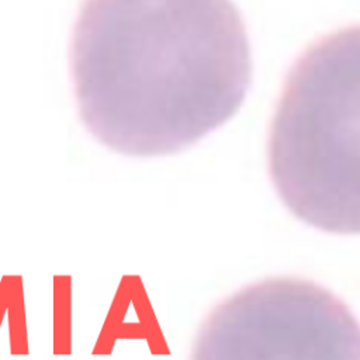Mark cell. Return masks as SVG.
Wrapping results in <instances>:
<instances>
[{"mask_svg": "<svg viewBox=\"0 0 360 360\" xmlns=\"http://www.w3.org/2000/svg\"><path fill=\"white\" fill-rule=\"evenodd\" d=\"M70 69L86 129L138 158L197 143L238 112L252 84L232 0H83Z\"/></svg>", "mask_w": 360, "mask_h": 360, "instance_id": "6da1fadb", "label": "cell"}, {"mask_svg": "<svg viewBox=\"0 0 360 360\" xmlns=\"http://www.w3.org/2000/svg\"><path fill=\"white\" fill-rule=\"evenodd\" d=\"M359 27L312 44L294 63L269 141V169L287 208L311 226L357 233Z\"/></svg>", "mask_w": 360, "mask_h": 360, "instance_id": "7a4b0ae2", "label": "cell"}, {"mask_svg": "<svg viewBox=\"0 0 360 360\" xmlns=\"http://www.w3.org/2000/svg\"><path fill=\"white\" fill-rule=\"evenodd\" d=\"M191 360H360V330L329 290L300 278H267L211 311Z\"/></svg>", "mask_w": 360, "mask_h": 360, "instance_id": "3957f363", "label": "cell"}]
</instances>
